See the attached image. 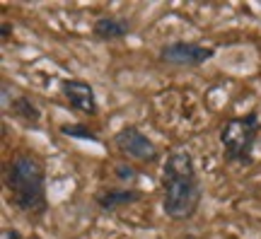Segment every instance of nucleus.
<instances>
[{
    "instance_id": "nucleus-1",
    "label": "nucleus",
    "mask_w": 261,
    "mask_h": 239,
    "mask_svg": "<svg viewBox=\"0 0 261 239\" xmlns=\"http://www.w3.org/2000/svg\"><path fill=\"white\" fill-rule=\"evenodd\" d=\"M201 181L187 150L169 152L162 167V210L169 220H189L201 205Z\"/></svg>"
},
{
    "instance_id": "nucleus-2",
    "label": "nucleus",
    "mask_w": 261,
    "mask_h": 239,
    "mask_svg": "<svg viewBox=\"0 0 261 239\" xmlns=\"http://www.w3.org/2000/svg\"><path fill=\"white\" fill-rule=\"evenodd\" d=\"M5 186L12 203L29 218H39L46 213V172L37 155L19 152L12 157L5 172Z\"/></svg>"
},
{
    "instance_id": "nucleus-3",
    "label": "nucleus",
    "mask_w": 261,
    "mask_h": 239,
    "mask_svg": "<svg viewBox=\"0 0 261 239\" xmlns=\"http://www.w3.org/2000/svg\"><path fill=\"white\" fill-rule=\"evenodd\" d=\"M261 130V121L256 111H249L244 116H232L220 126V145L225 150V157L230 162H252V152L256 145Z\"/></svg>"
},
{
    "instance_id": "nucleus-4",
    "label": "nucleus",
    "mask_w": 261,
    "mask_h": 239,
    "mask_svg": "<svg viewBox=\"0 0 261 239\" xmlns=\"http://www.w3.org/2000/svg\"><path fill=\"white\" fill-rule=\"evenodd\" d=\"M119 152L126 157H133V160H140V162H155L158 160V147L155 143L143 133L140 128L136 126H123L116 138H114Z\"/></svg>"
},
{
    "instance_id": "nucleus-5",
    "label": "nucleus",
    "mask_w": 261,
    "mask_h": 239,
    "mask_svg": "<svg viewBox=\"0 0 261 239\" xmlns=\"http://www.w3.org/2000/svg\"><path fill=\"white\" fill-rule=\"evenodd\" d=\"M213 58V48L191 44V41H174L160 48V61L167 65H179V68H194Z\"/></svg>"
},
{
    "instance_id": "nucleus-6",
    "label": "nucleus",
    "mask_w": 261,
    "mask_h": 239,
    "mask_svg": "<svg viewBox=\"0 0 261 239\" xmlns=\"http://www.w3.org/2000/svg\"><path fill=\"white\" fill-rule=\"evenodd\" d=\"M61 92L75 111L87 114V116L97 114V99H94V90L90 87V83H85V80H63Z\"/></svg>"
},
{
    "instance_id": "nucleus-7",
    "label": "nucleus",
    "mask_w": 261,
    "mask_h": 239,
    "mask_svg": "<svg viewBox=\"0 0 261 239\" xmlns=\"http://www.w3.org/2000/svg\"><path fill=\"white\" fill-rule=\"evenodd\" d=\"M140 198V191H126V189H109V191H99L94 196L97 205L102 210H119L123 205H130Z\"/></svg>"
},
{
    "instance_id": "nucleus-8",
    "label": "nucleus",
    "mask_w": 261,
    "mask_h": 239,
    "mask_svg": "<svg viewBox=\"0 0 261 239\" xmlns=\"http://www.w3.org/2000/svg\"><path fill=\"white\" fill-rule=\"evenodd\" d=\"M94 37L97 39H104V41H114V39H123L130 34V24L126 19H119V17H99L94 22Z\"/></svg>"
},
{
    "instance_id": "nucleus-9",
    "label": "nucleus",
    "mask_w": 261,
    "mask_h": 239,
    "mask_svg": "<svg viewBox=\"0 0 261 239\" xmlns=\"http://www.w3.org/2000/svg\"><path fill=\"white\" fill-rule=\"evenodd\" d=\"M12 111L17 114L19 119L24 121V123H29V126H34L37 128L39 126V109L32 104V99H27V97H19L17 101H15V107H12Z\"/></svg>"
},
{
    "instance_id": "nucleus-10",
    "label": "nucleus",
    "mask_w": 261,
    "mask_h": 239,
    "mask_svg": "<svg viewBox=\"0 0 261 239\" xmlns=\"http://www.w3.org/2000/svg\"><path fill=\"white\" fill-rule=\"evenodd\" d=\"M61 133L63 136H70V138H80V140H94V133L83 123H65L61 126Z\"/></svg>"
},
{
    "instance_id": "nucleus-11",
    "label": "nucleus",
    "mask_w": 261,
    "mask_h": 239,
    "mask_svg": "<svg viewBox=\"0 0 261 239\" xmlns=\"http://www.w3.org/2000/svg\"><path fill=\"white\" fill-rule=\"evenodd\" d=\"M116 174H119V179H121V181H128V179H133V176H136V169H133V167H126V165H119V167H116Z\"/></svg>"
},
{
    "instance_id": "nucleus-12",
    "label": "nucleus",
    "mask_w": 261,
    "mask_h": 239,
    "mask_svg": "<svg viewBox=\"0 0 261 239\" xmlns=\"http://www.w3.org/2000/svg\"><path fill=\"white\" fill-rule=\"evenodd\" d=\"M5 239H22V234L17 230H5Z\"/></svg>"
},
{
    "instance_id": "nucleus-13",
    "label": "nucleus",
    "mask_w": 261,
    "mask_h": 239,
    "mask_svg": "<svg viewBox=\"0 0 261 239\" xmlns=\"http://www.w3.org/2000/svg\"><path fill=\"white\" fill-rule=\"evenodd\" d=\"M8 37H10V27H8V22L3 24V41H8Z\"/></svg>"
},
{
    "instance_id": "nucleus-14",
    "label": "nucleus",
    "mask_w": 261,
    "mask_h": 239,
    "mask_svg": "<svg viewBox=\"0 0 261 239\" xmlns=\"http://www.w3.org/2000/svg\"><path fill=\"white\" fill-rule=\"evenodd\" d=\"M184 239H196V237H184Z\"/></svg>"
},
{
    "instance_id": "nucleus-15",
    "label": "nucleus",
    "mask_w": 261,
    "mask_h": 239,
    "mask_svg": "<svg viewBox=\"0 0 261 239\" xmlns=\"http://www.w3.org/2000/svg\"><path fill=\"white\" fill-rule=\"evenodd\" d=\"M27 239H39V237H27Z\"/></svg>"
}]
</instances>
